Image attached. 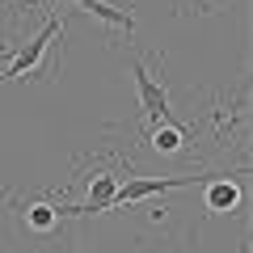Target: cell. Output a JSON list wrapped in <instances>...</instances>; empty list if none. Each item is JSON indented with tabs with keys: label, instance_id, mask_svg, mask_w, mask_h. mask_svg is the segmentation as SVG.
Listing matches in <instances>:
<instances>
[{
	"label": "cell",
	"instance_id": "1",
	"mask_svg": "<svg viewBox=\"0 0 253 253\" xmlns=\"http://www.w3.org/2000/svg\"><path fill=\"white\" fill-rule=\"evenodd\" d=\"M224 177V173H190V177H135V181H123L114 194V203H110V211L114 207H131V203H144L152 199V194H165V190H177V186H207V181Z\"/></svg>",
	"mask_w": 253,
	"mask_h": 253
},
{
	"label": "cell",
	"instance_id": "6",
	"mask_svg": "<svg viewBox=\"0 0 253 253\" xmlns=\"http://www.w3.org/2000/svg\"><path fill=\"white\" fill-rule=\"evenodd\" d=\"M17 215L26 219V224L34 228V232H51V228L59 224V211H55L51 203H30V207H21Z\"/></svg>",
	"mask_w": 253,
	"mask_h": 253
},
{
	"label": "cell",
	"instance_id": "2",
	"mask_svg": "<svg viewBox=\"0 0 253 253\" xmlns=\"http://www.w3.org/2000/svg\"><path fill=\"white\" fill-rule=\"evenodd\" d=\"M59 17H51L42 30H38L30 42H21V46H13V55H9V63H4V81H21V76H34L38 68H42V55H46V46H51V38L59 34Z\"/></svg>",
	"mask_w": 253,
	"mask_h": 253
},
{
	"label": "cell",
	"instance_id": "4",
	"mask_svg": "<svg viewBox=\"0 0 253 253\" xmlns=\"http://www.w3.org/2000/svg\"><path fill=\"white\" fill-rule=\"evenodd\" d=\"M232 177H241V173H224V177L207 181V207L211 211H232L236 203H241V186H236Z\"/></svg>",
	"mask_w": 253,
	"mask_h": 253
},
{
	"label": "cell",
	"instance_id": "3",
	"mask_svg": "<svg viewBox=\"0 0 253 253\" xmlns=\"http://www.w3.org/2000/svg\"><path fill=\"white\" fill-rule=\"evenodd\" d=\"M131 72H135V89H139V110H144L148 123H169V89H165L161 81H156L152 72H148L144 63H131Z\"/></svg>",
	"mask_w": 253,
	"mask_h": 253
},
{
	"label": "cell",
	"instance_id": "5",
	"mask_svg": "<svg viewBox=\"0 0 253 253\" xmlns=\"http://www.w3.org/2000/svg\"><path fill=\"white\" fill-rule=\"evenodd\" d=\"M148 144H152L161 156H177L181 148H186V131H181V126H173V123H156L152 135H148Z\"/></svg>",
	"mask_w": 253,
	"mask_h": 253
}]
</instances>
